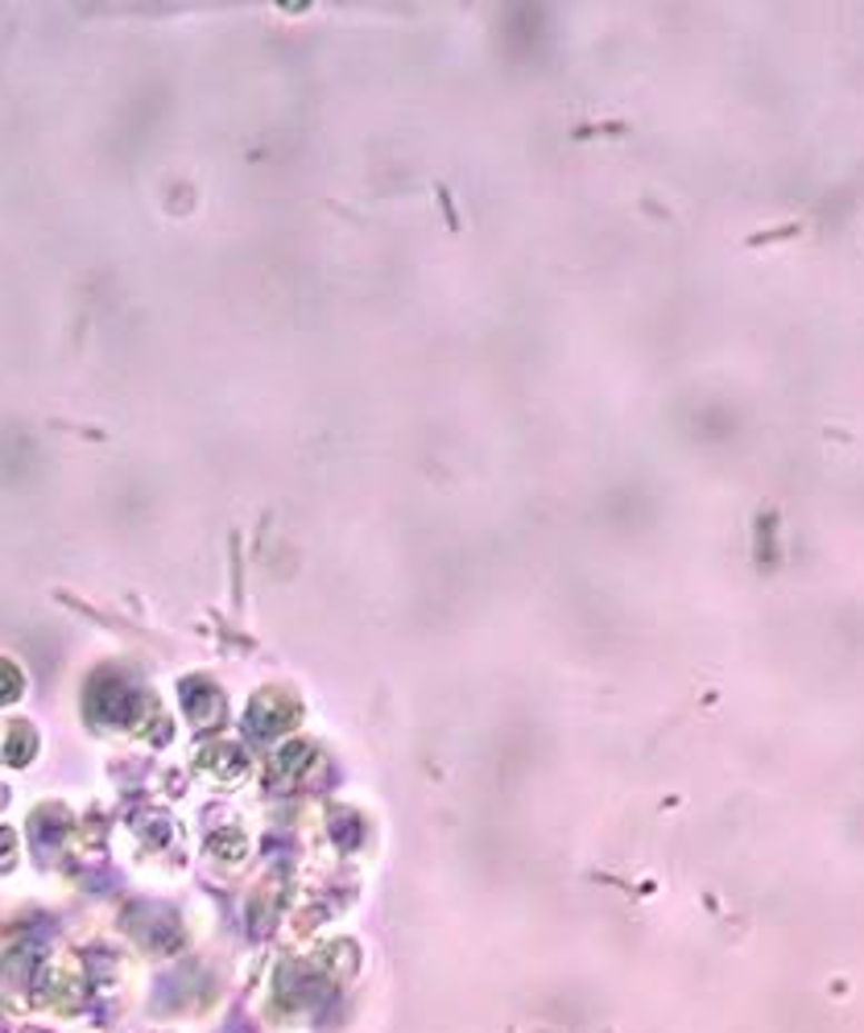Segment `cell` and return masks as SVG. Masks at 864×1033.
<instances>
[{
  "label": "cell",
  "mask_w": 864,
  "mask_h": 1033,
  "mask_svg": "<svg viewBox=\"0 0 864 1033\" xmlns=\"http://www.w3.org/2000/svg\"><path fill=\"white\" fill-rule=\"evenodd\" d=\"M203 761L211 765V773H220V777H240V773H245V753H236L232 744H216V748H207Z\"/></svg>",
  "instance_id": "7a4b0ae2"
},
{
  "label": "cell",
  "mask_w": 864,
  "mask_h": 1033,
  "mask_svg": "<svg viewBox=\"0 0 864 1033\" xmlns=\"http://www.w3.org/2000/svg\"><path fill=\"white\" fill-rule=\"evenodd\" d=\"M294 719H298V707H294V703H281L278 695H261V699L252 703V724H257V728L281 732V728H290Z\"/></svg>",
  "instance_id": "6da1fadb"
},
{
  "label": "cell",
  "mask_w": 864,
  "mask_h": 1033,
  "mask_svg": "<svg viewBox=\"0 0 864 1033\" xmlns=\"http://www.w3.org/2000/svg\"><path fill=\"white\" fill-rule=\"evenodd\" d=\"M0 1033H4V1013H0Z\"/></svg>",
  "instance_id": "277c9868"
},
{
  "label": "cell",
  "mask_w": 864,
  "mask_h": 1033,
  "mask_svg": "<svg viewBox=\"0 0 864 1033\" xmlns=\"http://www.w3.org/2000/svg\"><path fill=\"white\" fill-rule=\"evenodd\" d=\"M17 695H21V674L9 662H0V703L17 699Z\"/></svg>",
  "instance_id": "3957f363"
}]
</instances>
